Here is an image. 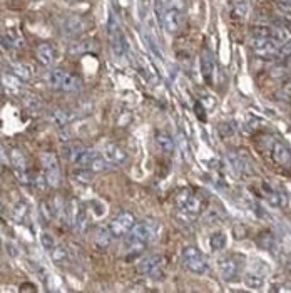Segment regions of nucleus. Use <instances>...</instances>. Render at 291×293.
Here are the masks:
<instances>
[{
    "mask_svg": "<svg viewBox=\"0 0 291 293\" xmlns=\"http://www.w3.org/2000/svg\"><path fill=\"white\" fill-rule=\"evenodd\" d=\"M40 241H42V247H44L47 251H51L56 248V243H54V236L51 235V233H42V236H40Z\"/></svg>",
    "mask_w": 291,
    "mask_h": 293,
    "instance_id": "c756f323",
    "label": "nucleus"
},
{
    "mask_svg": "<svg viewBox=\"0 0 291 293\" xmlns=\"http://www.w3.org/2000/svg\"><path fill=\"white\" fill-rule=\"evenodd\" d=\"M72 112L70 111H67V109H54L52 112H51V121L56 124V126H65L67 123H70L72 121Z\"/></svg>",
    "mask_w": 291,
    "mask_h": 293,
    "instance_id": "5701e85b",
    "label": "nucleus"
},
{
    "mask_svg": "<svg viewBox=\"0 0 291 293\" xmlns=\"http://www.w3.org/2000/svg\"><path fill=\"white\" fill-rule=\"evenodd\" d=\"M157 231H159V225H157L156 219L146 218V219L137 221V223L132 226V230L129 231V235H127V248L134 255L141 253L146 245L157 235Z\"/></svg>",
    "mask_w": 291,
    "mask_h": 293,
    "instance_id": "f257e3e1",
    "label": "nucleus"
},
{
    "mask_svg": "<svg viewBox=\"0 0 291 293\" xmlns=\"http://www.w3.org/2000/svg\"><path fill=\"white\" fill-rule=\"evenodd\" d=\"M278 4H281L284 5V7H288V5H291V0H276Z\"/></svg>",
    "mask_w": 291,
    "mask_h": 293,
    "instance_id": "f704fd0d",
    "label": "nucleus"
},
{
    "mask_svg": "<svg viewBox=\"0 0 291 293\" xmlns=\"http://www.w3.org/2000/svg\"><path fill=\"white\" fill-rule=\"evenodd\" d=\"M99 156L101 154L97 151L87 149V148H67V151H65V158H67L72 164H76L77 167H89V169Z\"/></svg>",
    "mask_w": 291,
    "mask_h": 293,
    "instance_id": "6e6552de",
    "label": "nucleus"
},
{
    "mask_svg": "<svg viewBox=\"0 0 291 293\" xmlns=\"http://www.w3.org/2000/svg\"><path fill=\"white\" fill-rule=\"evenodd\" d=\"M181 256H183V265L189 272L196 273V275L208 273V270H209L208 260L204 258V255L196 247H186Z\"/></svg>",
    "mask_w": 291,
    "mask_h": 293,
    "instance_id": "0eeeda50",
    "label": "nucleus"
},
{
    "mask_svg": "<svg viewBox=\"0 0 291 293\" xmlns=\"http://www.w3.org/2000/svg\"><path fill=\"white\" fill-rule=\"evenodd\" d=\"M47 84L51 87L57 89V91H64V92L81 91V79L62 69H52L51 72L47 74Z\"/></svg>",
    "mask_w": 291,
    "mask_h": 293,
    "instance_id": "f03ea898",
    "label": "nucleus"
},
{
    "mask_svg": "<svg viewBox=\"0 0 291 293\" xmlns=\"http://www.w3.org/2000/svg\"><path fill=\"white\" fill-rule=\"evenodd\" d=\"M137 273L142 277L159 278L162 275V256L161 255H149L139 261Z\"/></svg>",
    "mask_w": 291,
    "mask_h": 293,
    "instance_id": "9b49d317",
    "label": "nucleus"
},
{
    "mask_svg": "<svg viewBox=\"0 0 291 293\" xmlns=\"http://www.w3.org/2000/svg\"><path fill=\"white\" fill-rule=\"evenodd\" d=\"M112 231L109 226H97L94 230V241L99 248H107L112 241Z\"/></svg>",
    "mask_w": 291,
    "mask_h": 293,
    "instance_id": "aec40b11",
    "label": "nucleus"
},
{
    "mask_svg": "<svg viewBox=\"0 0 291 293\" xmlns=\"http://www.w3.org/2000/svg\"><path fill=\"white\" fill-rule=\"evenodd\" d=\"M10 67H12V74H15L20 81H29V79H30V69H29V65L14 62V64L10 65Z\"/></svg>",
    "mask_w": 291,
    "mask_h": 293,
    "instance_id": "a878e982",
    "label": "nucleus"
},
{
    "mask_svg": "<svg viewBox=\"0 0 291 293\" xmlns=\"http://www.w3.org/2000/svg\"><path fill=\"white\" fill-rule=\"evenodd\" d=\"M204 109H208V107H204L201 101H198L196 106H194V112H196V116L199 117V121H203V123H206V111Z\"/></svg>",
    "mask_w": 291,
    "mask_h": 293,
    "instance_id": "72a5a7b5",
    "label": "nucleus"
},
{
    "mask_svg": "<svg viewBox=\"0 0 291 293\" xmlns=\"http://www.w3.org/2000/svg\"><path fill=\"white\" fill-rule=\"evenodd\" d=\"M246 14H248V5L245 2L238 4L233 10V17H236V19H245Z\"/></svg>",
    "mask_w": 291,
    "mask_h": 293,
    "instance_id": "473e14b6",
    "label": "nucleus"
},
{
    "mask_svg": "<svg viewBox=\"0 0 291 293\" xmlns=\"http://www.w3.org/2000/svg\"><path fill=\"white\" fill-rule=\"evenodd\" d=\"M10 163H12V169H14L15 178L19 179L22 184H30L34 181V176L30 175L27 169L26 154H23L20 149H14V151L10 153Z\"/></svg>",
    "mask_w": 291,
    "mask_h": 293,
    "instance_id": "1a4fd4ad",
    "label": "nucleus"
},
{
    "mask_svg": "<svg viewBox=\"0 0 291 293\" xmlns=\"http://www.w3.org/2000/svg\"><path fill=\"white\" fill-rule=\"evenodd\" d=\"M209 245H211V248L216 250V251L223 250L224 247H226V235H224L223 231L213 233V235L209 236Z\"/></svg>",
    "mask_w": 291,
    "mask_h": 293,
    "instance_id": "393cba45",
    "label": "nucleus"
},
{
    "mask_svg": "<svg viewBox=\"0 0 291 293\" xmlns=\"http://www.w3.org/2000/svg\"><path fill=\"white\" fill-rule=\"evenodd\" d=\"M201 72L204 81L208 84H213L214 81V72H216V62H214V56L209 49H203L201 52Z\"/></svg>",
    "mask_w": 291,
    "mask_h": 293,
    "instance_id": "ddd939ff",
    "label": "nucleus"
},
{
    "mask_svg": "<svg viewBox=\"0 0 291 293\" xmlns=\"http://www.w3.org/2000/svg\"><path fill=\"white\" fill-rule=\"evenodd\" d=\"M22 44H23V37H22V34L17 31V29H9V31L4 32V35H2L4 49L17 51V49H20Z\"/></svg>",
    "mask_w": 291,
    "mask_h": 293,
    "instance_id": "a211bd4d",
    "label": "nucleus"
},
{
    "mask_svg": "<svg viewBox=\"0 0 291 293\" xmlns=\"http://www.w3.org/2000/svg\"><path fill=\"white\" fill-rule=\"evenodd\" d=\"M271 158L273 161L281 167H291V151L284 142L275 141L271 144Z\"/></svg>",
    "mask_w": 291,
    "mask_h": 293,
    "instance_id": "f8f14e48",
    "label": "nucleus"
},
{
    "mask_svg": "<svg viewBox=\"0 0 291 293\" xmlns=\"http://www.w3.org/2000/svg\"><path fill=\"white\" fill-rule=\"evenodd\" d=\"M69 2H79V0H69Z\"/></svg>",
    "mask_w": 291,
    "mask_h": 293,
    "instance_id": "c9c22d12",
    "label": "nucleus"
},
{
    "mask_svg": "<svg viewBox=\"0 0 291 293\" xmlns=\"http://www.w3.org/2000/svg\"><path fill=\"white\" fill-rule=\"evenodd\" d=\"M4 89L5 92H10V94H19L20 89H22V81L17 77L15 74H4Z\"/></svg>",
    "mask_w": 291,
    "mask_h": 293,
    "instance_id": "4be33fe9",
    "label": "nucleus"
},
{
    "mask_svg": "<svg viewBox=\"0 0 291 293\" xmlns=\"http://www.w3.org/2000/svg\"><path fill=\"white\" fill-rule=\"evenodd\" d=\"M245 283H246V286H250V288L258 290V288H261L264 283V277H261V275H258V273L248 272L245 277Z\"/></svg>",
    "mask_w": 291,
    "mask_h": 293,
    "instance_id": "b1692460",
    "label": "nucleus"
},
{
    "mask_svg": "<svg viewBox=\"0 0 291 293\" xmlns=\"http://www.w3.org/2000/svg\"><path fill=\"white\" fill-rule=\"evenodd\" d=\"M40 164L44 171V179L51 188H59L60 184V166L59 159L54 153L45 151L40 154Z\"/></svg>",
    "mask_w": 291,
    "mask_h": 293,
    "instance_id": "423d86ee",
    "label": "nucleus"
},
{
    "mask_svg": "<svg viewBox=\"0 0 291 293\" xmlns=\"http://www.w3.org/2000/svg\"><path fill=\"white\" fill-rule=\"evenodd\" d=\"M156 144L161 148V151L169 153V154H171L176 148V142L173 139V136L164 133V131H157L156 133Z\"/></svg>",
    "mask_w": 291,
    "mask_h": 293,
    "instance_id": "412c9836",
    "label": "nucleus"
},
{
    "mask_svg": "<svg viewBox=\"0 0 291 293\" xmlns=\"http://www.w3.org/2000/svg\"><path fill=\"white\" fill-rule=\"evenodd\" d=\"M136 225L134 214L129 211L119 213L116 218H112V221L109 223V228H111L114 238H123L129 235V231L132 230V226Z\"/></svg>",
    "mask_w": 291,
    "mask_h": 293,
    "instance_id": "9d476101",
    "label": "nucleus"
},
{
    "mask_svg": "<svg viewBox=\"0 0 291 293\" xmlns=\"http://www.w3.org/2000/svg\"><path fill=\"white\" fill-rule=\"evenodd\" d=\"M26 216H27V205L23 201H20L19 205L14 208V211H12V218L22 223V221L26 219Z\"/></svg>",
    "mask_w": 291,
    "mask_h": 293,
    "instance_id": "bb28decb",
    "label": "nucleus"
},
{
    "mask_svg": "<svg viewBox=\"0 0 291 293\" xmlns=\"http://www.w3.org/2000/svg\"><path fill=\"white\" fill-rule=\"evenodd\" d=\"M220 273L224 282H231L238 275V263L234 258H224L220 261Z\"/></svg>",
    "mask_w": 291,
    "mask_h": 293,
    "instance_id": "6ab92c4d",
    "label": "nucleus"
},
{
    "mask_svg": "<svg viewBox=\"0 0 291 293\" xmlns=\"http://www.w3.org/2000/svg\"><path fill=\"white\" fill-rule=\"evenodd\" d=\"M107 37H109V45L114 52L116 57H123L127 52V42L123 34V29L119 26V20L116 19V15L109 14V20H107Z\"/></svg>",
    "mask_w": 291,
    "mask_h": 293,
    "instance_id": "39448f33",
    "label": "nucleus"
},
{
    "mask_svg": "<svg viewBox=\"0 0 291 293\" xmlns=\"http://www.w3.org/2000/svg\"><path fill=\"white\" fill-rule=\"evenodd\" d=\"M176 206H178V213L186 219H194L201 211V201L189 188L179 191L176 196Z\"/></svg>",
    "mask_w": 291,
    "mask_h": 293,
    "instance_id": "7ed1b4c3",
    "label": "nucleus"
},
{
    "mask_svg": "<svg viewBox=\"0 0 291 293\" xmlns=\"http://www.w3.org/2000/svg\"><path fill=\"white\" fill-rule=\"evenodd\" d=\"M67 250H65L64 247H56L52 250V258L54 261H57V263H62L65 258H67Z\"/></svg>",
    "mask_w": 291,
    "mask_h": 293,
    "instance_id": "c85d7f7f",
    "label": "nucleus"
},
{
    "mask_svg": "<svg viewBox=\"0 0 291 293\" xmlns=\"http://www.w3.org/2000/svg\"><path fill=\"white\" fill-rule=\"evenodd\" d=\"M65 26H67V27H64L65 32L70 34V35H77L79 32H81L79 29H76V26H81V19H79V17H72V19L67 20V23H65Z\"/></svg>",
    "mask_w": 291,
    "mask_h": 293,
    "instance_id": "cd10ccee",
    "label": "nucleus"
},
{
    "mask_svg": "<svg viewBox=\"0 0 291 293\" xmlns=\"http://www.w3.org/2000/svg\"><path fill=\"white\" fill-rule=\"evenodd\" d=\"M261 191H263V196L264 200L270 203V205L276 206V208H283L286 206V196H284L283 193L278 188L275 186H270L268 183H264L261 186Z\"/></svg>",
    "mask_w": 291,
    "mask_h": 293,
    "instance_id": "dca6fc26",
    "label": "nucleus"
},
{
    "mask_svg": "<svg viewBox=\"0 0 291 293\" xmlns=\"http://www.w3.org/2000/svg\"><path fill=\"white\" fill-rule=\"evenodd\" d=\"M90 51V42H79V44H76L74 47L70 49V52L74 54V56H81V54H86Z\"/></svg>",
    "mask_w": 291,
    "mask_h": 293,
    "instance_id": "7c9ffc66",
    "label": "nucleus"
},
{
    "mask_svg": "<svg viewBox=\"0 0 291 293\" xmlns=\"http://www.w3.org/2000/svg\"><path fill=\"white\" fill-rule=\"evenodd\" d=\"M35 57H37V61L42 65L52 67L54 62H56V49H54V45L48 44V42H40L37 49H35Z\"/></svg>",
    "mask_w": 291,
    "mask_h": 293,
    "instance_id": "2eb2a0df",
    "label": "nucleus"
},
{
    "mask_svg": "<svg viewBox=\"0 0 291 293\" xmlns=\"http://www.w3.org/2000/svg\"><path fill=\"white\" fill-rule=\"evenodd\" d=\"M251 49L258 54V56H273L278 51V42L270 37H253Z\"/></svg>",
    "mask_w": 291,
    "mask_h": 293,
    "instance_id": "4468645a",
    "label": "nucleus"
},
{
    "mask_svg": "<svg viewBox=\"0 0 291 293\" xmlns=\"http://www.w3.org/2000/svg\"><path fill=\"white\" fill-rule=\"evenodd\" d=\"M184 20V2L183 0H169L162 15V23L169 34H176L183 27Z\"/></svg>",
    "mask_w": 291,
    "mask_h": 293,
    "instance_id": "20e7f679",
    "label": "nucleus"
},
{
    "mask_svg": "<svg viewBox=\"0 0 291 293\" xmlns=\"http://www.w3.org/2000/svg\"><path fill=\"white\" fill-rule=\"evenodd\" d=\"M276 54H278V57H280V59H288V57H291V40L284 42V44L280 47V49L276 51Z\"/></svg>",
    "mask_w": 291,
    "mask_h": 293,
    "instance_id": "2f4dec72",
    "label": "nucleus"
},
{
    "mask_svg": "<svg viewBox=\"0 0 291 293\" xmlns=\"http://www.w3.org/2000/svg\"><path fill=\"white\" fill-rule=\"evenodd\" d=\"M104 156L111 164H116V166H123L126 164L127 161V153L124 151L123 148L117 146V144H106L104 146Z\"/></svg>",
    "mask_w": 291,
    "mask_h": 293,
    "instance_id": "f3484780",
    "label": "nucleus"
}]
</instances>
